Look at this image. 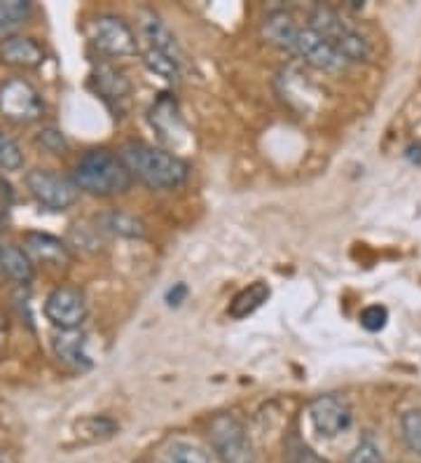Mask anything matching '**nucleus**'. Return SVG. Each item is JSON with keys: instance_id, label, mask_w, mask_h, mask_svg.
I'll list each match as a JSON object with an SVG mask.
<instances>
[{"instance_id": "obj_1", "label": "nucleus", "mask_w": 421, "mask_h": 463, "mask_svg": "<svg viewBox=\"0 0 421 463\" xmlns=\"http://www.w3.org/2000/svg\"><path fill=\"white\" fill-rule=\"evenodd\" d=\"M120 159L129 169L131 178H139L152 190H174L190 175V165L162 147L129 141L120 147Z\"/></svg>"}, {"instance_id": "obj_2", "label": "nucleus", "mask_w": 421, "mask_h": 463, "mask_svg": "<svg viewBox=\"0 0 421 463\" xmlns=\"http://www.w3.org/2000/svg\"><path fill=\"white\" fill-rule=\"evenodd\" d=\"M73 183L78 190L91 197H118V194L129 193L134 178L120 155L101 147V150H90L78 159L73 169Z\"/></svg>"}, {"instance_id": "obj_3", "label": "nucleus", "mask_w": 421, "mask_h": 463, "mask_svg": "<svg viewBox=\"0 0 421 463\" xmlns=\"http://www.w3.org/2000/svg\"><path fill=\"white\" fill-rule=\"evenodd\" d=\"M309 29L319 33L328 45L344 59V61H368L370 59V43L354 31L330 7H316L309 17Z\"/></svg>"}, {"instance_id": "obj_4", "label": "nucleus", "mask_w": 421, "mask_h": 463, "mask_svg": "<svg viewBox=\"0 0 421 463\" xmlns=\"http://www.w3.org/2000/svg\"><path fill=\"white\" fill-rule=\"evenodd\" d=\"M45 113V101L31 82L24 78H10L0 85V115L17 125L38 122Z\"/></svg>"}, {"instance_id": "obj_5", "label": "nucleus", "mask_w": 421, "mask_h": 463, "mask_svg": "<svg viewBox=\"0 0 421 463\" xmlns=\"http://www.w3.org/2000/svg\"><path fill=\"white\" fill-rule=\"evenodd\" d=\"M28 193L33 194L40 206L50 211H66L78 202V185L71 178L47 169H33L26 175Z\"/></svg>"}, {"instance_id": "obj_6", "label": "nucleus", "mask_w": 421, "mask_h": 463, "mask_svg": "<svg viewBox=\"0 0 421 463\" xmlns=\"http://www.w3.org/2000/svg\"><path fill=\"white\" fill-rule=\"evenodd\" d=\"M211 442L223 463H255L246 429L232 414H218L211 421Z\"/></svg>"}, {"instance_id": "obj_7", "label": "nucleus", "mask_w": 421, "mask_h": 463, "mask_svg": "<svg viewBox=\"0 0 421 463\" xmlns=\"http://www.w3.org/2000/svg\"><path fill=\"white\" fill-rule=\"evenodd\" d=\"M90 40L96 50L108 57H127L139 50L131 26L115 14H103L94 19L90 26Z\"/></svg>"}, {"instance_id": "obj_8", "label": "nucleus", "mask_w": 421, "mask_h": 463, "mask_svg": "<svg viewBox=\"0 0 421 463\" xmlns=\"http://www.w3.org/2000/svg\"><path fill=\"white\" fill-rule=\"evenodd\" d=\"M45 317L56 330H78L87 318V298L75 286H59L47 295Z\"/></svg>"}, {"instance_id": "obj_9", "label": "nucleus", "mask_w": 421, "mask_h": 463, "mask_svg": "<svg viewBox=\"0 0 421 463\" xmlns=\"http://www.w3.org/2000/svg\"><path fill=\"white\" fill-rule=\"evenodd\" d=\"M309 419H311L316 433L323 438H337V435L347 433L354 421V412H351L347 398L340 393H326L309 405Z\"/></svg>"}, {"instance_id": "obj_10", "label": "nucleus", "mask_w": 421, "mask_h": 463, "mask_svg": "<svg viewBox=\"0 0 421 463\" xmlns=\"http://www.w3.org/2000/svg\"><path fill=\"white\" fill-rule=\"evenodd\" d=\"M295 54L304 59L309 66L319 68V71H328V73H337V71H342L347 66L340 54L332 50V45H328L326 40L321 38L319 33L309 29H300L298 38H295V47H292Z\"/></svg>"}, {"instance_id": "obj_11", "label": "nucleus", "mask_w": 421, "mask_h": 463, "mask_svg": "<svg viewBox=\"0 0 421 463\" xmlns=\"http://www.w3.org/2000/svg\"><path fill=\"white\" fill-rule=\"evenodd\" d=\"M56 358L75 373H84L91 367V358L87 354V335L82 330H56L52 337Z\"/></svg>"}, {"instance_id": "obj_12", "label": "nucleus", "mask_w": 421, "mask_h": 463, "mask_svg": "<svg viewBox=\"0 0 421 463\" xmlns=\"http://www.w3.org/2000/svg\"><path fill=\"white\" fill-rule=\"evenodd\" d=\"M24 250L31 258V262L50 267H66L71 262L68 246L62 239L45 234V232H28L24 237Z\"/></svg>"}, {"instance_id": "obj_13", "label": "nucleus", "mask_w": 421, "mask_h": 463, "mask_svg": "<svg viewBox=\"0 0 421 463\" xmlns=\"http://www.w3.org/2000/svg\"><path fill=\"white\" fill-rule=\"evenodd\" d=\"M0 61L12 68H38L45 61V50L28 35H7L0 43Z\"/></svg>"}, {"instance_id": "obj_14", "label": "nucleus", "mask_w": 421, "mask_h": 463, "mask_svg": "<svg viewBox=\"0 0 421 463\" xmlns=\"http://www.w3.org/2000/svg\"><path fill=\"white\" fill-rule=\"evenodd\" d=\"M140 35L146 40L148 52H158V54L174 59V61H180L178 43H176L174 33L167 29V24L158 14H152V12L146 10L140 12Z\"/></svg>"}, {"instance_id": "obj_15", "label": "nucleus", "mask_w": 421, "mask_h": 463, "mask_svg": "<svg viewBox=\"0 0 421 463\" xmlns=\"http://www.w3.org/2000/svg\"><path fill=\"white\" fill-rule=\"evenodd\" d=\"M0 271L3 277L17 283H31L35 277L31 258L14 243H0Z\"/></svg>"}, {"instance_id": "obj_16", "label": "nucleus", "mask_w": 421, "mask_h": 463, "mask_svg": "<svg viewBox=\"0 0 421 463\" xmlns=\"http://www.w3.org/2000/svg\"><path fill=\"white\" fill-rule=\"evenodd\" d=\"M99 230L115 234L122 239H143L146 237V222L136 218V215L122 213V211H108L96 218Z\"/></svg>"}, {"instance_id": "obj_17", "label": "nucleus", "mask_w": 421, "mask_h": 463, "mask_svg": "<svg viewBox=\"0 0 421 463\" xmlns=\"http://www.w3.org/2000/svg\"><path fill=\"white\" fill-rule=\"evenodd\" d=\"M300 26H295L286 12H272L270 17L264 19L263 24V35L267 43H272L274 47H281V50L292 52L295 47V38H298Z\"/></svg>"}, {"instance_id": "obj_18", "label": "nucleus", "mask_w": 421, "mask_h": 463, "mask_svg": "<svg viewBox=\"0 0 421 463\" xmlns=\"http://www.w3.org/2000/svg\"><path fill=\"white\" fill-rule=\"evenodd\" d=\"M267 299H270V286L264 281H255L232 299V305L227 311H230V317L234 321H242V318L251 317L253 311H258Z\"/></svg>"}, {"instance_id": "obj_19", "label": "nucleus", "mask_w": 421, "mask_h": 463, "mask_svg": "<svg viewBox=\"0 0 421 463\" xmlns=\"http://www.w3.org/2000/svg\"><path fill=\"white\" fill-rule=\"evenodd\" d=\"M96 90L108 101H122V99L129 97V82L120 71H115L112 66H101L94 73Z\"/></svg>"}, {"instance_id": "obj_20", "label": "nucleus", "mask_w": 421, "mask_h": 463, "mask_svg": "<svg viewBox=\"0 0 421 463\" xmlns=\"http://www.w3.org/2000/svg\"><path fill=\"white\" fill-rule=\"evenodd\" d=\"M75 430L84 442H103L118 433L120 426L110 417H87L75 424Z\"/></svg>"}, {"instance_id": "obj_21", "label": "nucleus", "mask_w": 421, "mask_h": 463, "mask_svg": "<svg viewBox=\"0 0 421 463\" xmlns=\"http://www.w3.org/2000/svg\"><path fill=\"white\" fill-rule=\"evenodd\" d=\"M31 14V3L26 0H0V35L17 29Z\"/></svg>"}, {"instance_id": "obj_22", "label": "nucleus", "mask_w": 421, "mask_h": 463, "mask_svg": "<svg viewBox=\"0 0 421 463\" xmlns=\"http://www.w3.org/2000/svg\"><path fill=\"white\" fill-rule=\"evenodd\" d=\"M164 463H211V458L202 447L190 445V442H176L168 447Z\"/></svg>"}, {"instance_id": "obj_23", "label": "nucleus", "mask_w": 421, "mask_h": 463, "mask_svg": "<svg viewBox=\"0 0 421 463\" xmlns=\"http://www.w3.org/2000/svg\"><path fill=\"white\" fill-rule=\"evenodd\" d=\"M24 166V153L19 143L0 131V169L19 171Z\"/></svg>"}, {"instance_id": "obj_24", "label": "nucleus", "mask_w": 421, "mask_h": 463, "mask_svg": "<svg viewBox=\"0 0 421 463\" xmlns=\"http://www.w3.org/2000/svg\"><path fill=\"white\" fill-rule=\"evenodd\" d=\"M400 429H403L405 445L421 457V410L405 412L400 419Z\"/></svg>"}, {"instance_id": "obj_25", "label": "nucleus", "mask_w": 421, "mask_h": 463, "mask_svg": "<svg viewBox=\"0 0 421 463\" xmlns=\"http://www.w3.org/2000/svg\"><path fill=\"white\" fill-rule=\"evenodd\" d=\"M349 463H384L382 449H379V445H377L372 435H363L360 438V442L356 445L351 457H349Z\"/></svg>"}, {"instance_id": "obj_26", "label": "nucleus", "mask_w": 421, "mask_h": 463, "mask_svg": "<svg viewBox=\"0 0 421 463\" xmlns=\"http://www.w3.org/2000/svg\"><path fill=\"white\" fill-rule=\"evenodd\" d=\"M387 321H388V311L387 307L382 305H370L360 311V326H363L365 330H370V333H379V330H384Z\"/></svg>"}, {"instance_id": "obj_27", "label": "nucleus", "mask_w": 421, "mask_h": 463, "mask_svg": "<svg viewBox=\"0 0 421 463\" xmlns=\"http://www.w3.org/2000/svg\"><path fill=\"white\" fill-rule=\"evenodd\" d=\"M38 143L45 147V150H50V153H63V150H66V138H63L62 131L56 129L40 131Z\"/></svg>"}, {"instance_id": "obj_28", "label": "nucleus", "mask_w": 421, "mask_h": 463, "mask_svg": "<svg viewBox=\"0 0 421 463\" xmlns=\"http://www.w3.org/2000/svg\"><path fill=\"white\" fill-rule=\"evenodd\" d=\"M186 298H187V286H186V283H176L174 288H171L167 293L168 307H178L180 302H183V299H186Z\"/></svg>"}, {"instance_id": "obj_29", "label": "nucleus", "mask_w": 421, "mask_h": 463, "mask_svg": "<svg viewBox=\"0 0 421 463\" xmlns=\"http://www.w3.org/2000/svg\"><path fill=\"white\" fill-rule=\"evenodd\" d=\"M405 157L410 159L412 165L421 166V143H412V146L405 150Z\"/></svg>"}, {"instance_id": "obj_30", "label": "nucleus", "mask_w": 421, "mask_h": 463, "mask_svg": "<svg viewBox=\"0 0 421 463\" xmlns=\"http://www.w3.org/2000/svg\"><path fill=\"white\" fill-rule=\"evenodd\" d=\"M5 339H7V318L5 314L0 311V349L5 346Z\"/></svg>"}, {"instance_id": "obj_31", "label": "nucleus", "mask_w": 421, "mask_h": 463, "mask_svg": "<svg viewBox=\"0 0 421 463\" xmlns=\"http://www.w3.org/2000/svg\"><path fill=\"white\" fill-rule=\"evenodd\" d=\"M0 463H10V458H7V454L0 452Z\"/></svg>"}, {"instance_id": "obj_32", "label": "nucleus", "mask_w": 421, "mask_h": 463, "mask_svg": "<svg viewBox=\"0 0 421 463\" xmlns=\"http://www.w3.org/2000/svg\"><path fill=\"white\" fill-rule=\"evenodd\" d=\"M3 230H5V221H3V215H0V234H3Z\"/></svg>"}, {"instance_id": "obj_33", "label": "nucleus", "mask_w": 421, "mask_h": 463, "mask_svg": "<svg viewBox=\"0 0 421 463\" xmlns=\"http://www.w3.org/2000/svg\"><path fill=\"white\" fill-rule=\"evenodd\" d=\"M3 281H5V277H3V271H0V283H3Z\"/></svg>"}]
</instances>
